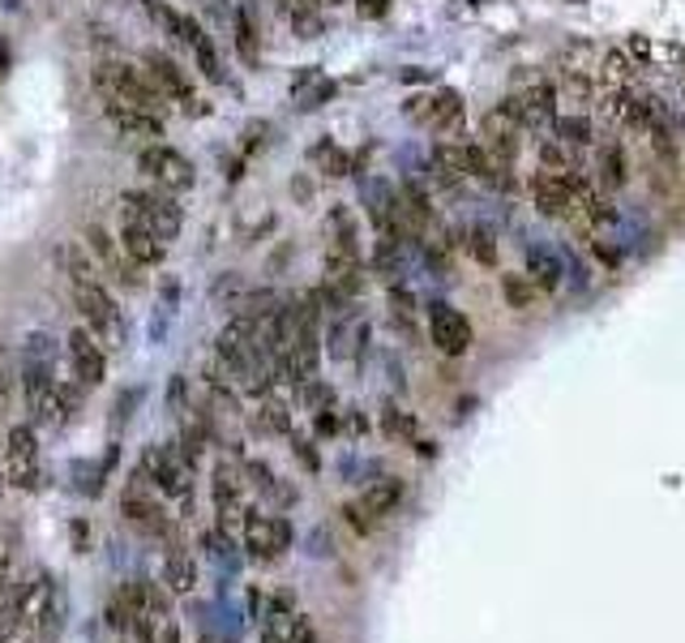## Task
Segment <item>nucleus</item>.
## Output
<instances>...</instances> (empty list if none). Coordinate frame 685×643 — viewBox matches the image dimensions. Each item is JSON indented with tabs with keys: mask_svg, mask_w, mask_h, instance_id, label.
<instances>
[{
	"mask_svg": "<svg viewBox=\"0 0 685 643\" xmlns=\"http://www.w3.org/2000/svg\"><path fill=\"white\" fill-rule=\"evenodd\" d=\"M95 90L103 108H137L163 121V95L150 82V73L129 65V61H99L95 65Z\"/></svg>",
	"mask_w": 685,
	"mask_h": 643,
	"instance_id": "f257e3e1",
	"label": "nucleus"
},
{
	"mask_svg": "<svg viewBox=\"0 0 685 643\" xmlns=\"http://www.w3.org/2000/svg\"><path fill=\"white\" fill-rule=\"evenodd\" d=\"M73 300L82 309V322L86 331L99 339V344H112V348H125L129 344V326H125V313L121 305L112 300V292L103 284H77L73 287Z\"/></svg>",
	"mask_w": 685,
	"mask_h": 643,
	"instance_id": "f03ea898",
	"label": "nucleus"
},
{
	"mask_svg": "<svg viewBox=\"0 0 685 643\" xmlns=\"http://www.w3.org/2000/svg\"><path fill=\"white\" fill-rule=\"evenodd\" d=\"M121 510H125V519L134 523L137 532H146V536H167V532H172V515L163 510L159 490H154V481H150V472H146L141 463H137L134 472H129V481H125Z\"/></svg>",
	"mask_w": 685,
	"mask_h": 643,
	"instance_id": "7ed1b4c3",
	"label": "nucleus"
},
{
	"mask_svg": "<svg viewBox=\"0 0 685 643\" xmlns=\"http://www.w3.org/2000/svg\"><path fill=\"white\" fill-rule=\"evenodd\" d=\"M291 519L287 515H262V510H253L249 506V515H245V523H240V545H245V554L253 558V562H274V558H283L287 549H291Z\"/></svg>",
	"mask_w": 685,
	"mask_h": 643,
	"instance_id": "20e7f679",
	"label": "nucleus"
},
{
	"mask_svg": "<svg viewBox=\"0 0 685 643\" xmlns=\"http://www.w3.org/2000/svg\"><path fill=\"white\" fill-rule=\"evenodd\" d=\"M0 468L13 490H39V437L35 425H9L0 442Z\"/></svg>",
	"mask_w": 685,
	"mask_h": 643,
	"instance_id": "39448f33",
	"label": "nucleus"
},
{
	"mask_svg": "<svg viewBox=\"0 0 685 643\" xmlns=\"http://www.w3.org/2000/svg\"><path fill=\"white\" fill-rule=\"evenodd\" d=\"M137 168L146 172V181L150 185H159L163 194H185V189H194V181H198V172H194V159L189 154H180L176 146H141V154H137Z\"/></svg>",
	"mask_w": 685,
	"mask_h": 643,
	"instance_id": "423d86ee",
	"label": "nucleus"
},
{
	"mask_svg": "<svg viewBox=\"0 0 685 643\" xmlns=\"http://www.w3.org/2000/svg\"><path fill=\"white\" fill-rule=\"evenodd\" d=\"M121 211L137 214L141 223H150V227L159 232V240L180 236V223H185V214H180V207H176V198L163 194V189H129V194H121Z\"/></svg>",
	"mask_w": 685,
	"mask_h": 643,
	"instance_id": "0eeeda50",
	"label": "nucleus"
},
{
	"mask_svg": "<svg viewBox=\"0 0 685 643\" xmlns=\"http://www.w3.org/2000/svg\"><path fill=\"white\" fill-rule=\"evenodd\" d=\"M245 485L240 472L232 463H214V477H210V502H214V515H219V528L223 532H240L245 515H249V498H245Z\"/></svg>",
	"mask_w": 685,
	"mask_h": 643,
	"instance_id": "6e6552de",
	"label": "nucleus"
},
{
	"mask_svg": "<svg viewBox=\"0 0 685 643\" xmlns=\"http://www.w3.org/2000/svg\"><path fill=\"white\" fill-rule=\"evenodd\" d=\"M428 339H433V348L441 357H463L476 344V331H472L468 313H459L454 305L437 300V305H428Z\"/></svg>",
	"mask_w": 685,
	"mask_h": 643,
	"instance_id": "1a4fd4ad",
	"label": "nucleus"
},
{
	"mask_svg": "<svg viewBox=\"0 0 685 643\" xmlns=\"http://www.w3.org/2000/svg\"><path fill=\"white\" fill-rule=\"evenodd\" d=\"M146 73H150V82L159 86V95L163 99H172L180 112H189V116H202V99H198V90H194V82H189V73L180 70L172 57H163V52H146Z\"/></svg>",
	"mask_w": 685,
	"mask_h": 643,
	"instance_id": "9d476101",
	"label": "nucleus"
},
{
	"mask_svg": "<svg viewBox=\"0 0 685 643\" xmlns=\"http://www.w3.org/2000/svg\"><path fill=\"white\" fill-rule=\"evenodd\" d=\"M497 112H506L519 129H545V125L557 121V90L548 82H536V86H527L519 95H506Z\"/></svg>",
	"mask_w": 685,
	"mask_h": 643,
	"instance_id": "9b49d317",
	"label": "nucleus"
},
{
	"mask_svg": "<svg viewBox=\"0 0 685 643\" xmlns=\"http://www.w3.org/2000/svg\"><path fill=\"white\" fill-rule=\"evenodd\" d=\"M86 249L95 254L99 271H103V275H112L121 287H141V280H137V271H141V267H134V262L125 258L121 240H112V232H108V227L90 223V227H86Z\"/></svg>",
	"mask_w": 685,
	"mask_h": 643,
	"instance_id": "f8f14e48",
	"label": "nucleus"
},
{
	"mask_svg": "<svg viewBox=\"0 0 685 643\" xmlns=\"http://www.w3.org/2000/svg\"><path fill=\"white\" fill-rule=\"evenodd\" d=\"M65 344H68L73 378H77L82 386H99V382H103V373H108V353H103V344H99L86 326H73Z\"/></svg>",
	"mask_w": 685,
	"mask_h": 643,
	"instance_id": "ddd939ff",
	"label": "nucleus"
},
{
	"mask_svg": "<svg viewBox=\"0 0 685 643\" xmlns=\"http://www.w3.org/2000/svg\"><path fill=\"white\" fill-rule=\"evenodd\" d=\"M121 249H125V258L134 262V267H159L163 262V240H159V232L150 227V223H141L137 214H125L121 211Z\"/></svg>",
	"mask_w": 685,
	"mask_h": 643,
	"instance_id": "4468645a",
	"label": "nucleus"
},
{
	"mask_svg": "<svg viewBox=\"0 0 685 643\" xmlns=\"http://www.w3.org/2000/svg\"><path fill=\"white\" fill-rule=\"evenodd\" d=\"M172 35L194 52V61H198V70L202 77L210 82H223V65H219V52H214V39L205 35V26L198 17H189V13H176V22H172Z\"/></svg>",
	"mask_w": 685,
	"mask_h": 643,
	"instance_id": "2eb2a0df",
	"label": "nucleus"
},
{
	"mask_svg": "<svg viewBox=\"0 0 685 643\" xmlns=\"http://www.w3.org/2000/svg\"><path fill=\"white\" fill-rule=\"evenodd\" d=\"M408 112H411V121H420L424 129L446 134V129L459 125V116H463V99H459L454 90H437V95H428V99H411Z\"/></svg>",
	"mask_w": 685,
	"mask_h": 643,
	"instance_id": "dca6fc26",
	"label": "nucleus"
},
{
	"mask_svg": "<svg viewBox=\"0 0 685 643\" xmlns=\"http://www.w3.org/2000/svg\"><path fill=\"white\" fill-rule=\"evenodd\" d=\"M103 116L112 121V129L137 146H154L163 138V121L150 116V112H137V108H103Z\"/></svg>",
	"mask_w": 685,
	"mask_h": 643,
	"instance_id": "f3484780",
	"label": "nucleus"
},
{
	"mask_svg": "<svg viewBox=\"0 0 685 643\" xmlns=\"http://www.w3.org/2000/svg\"><path fill=\"white\" fill-rule=\"evenodd\" d=\"M52 583H57L52 571H30L26 583L13 588V605H17V614H22V627H35V622H39V614H43V605H48V596H52Z\"/></svg>",
	"mask_w": 685,
	"mask_h": 643,
	"instance_id": "a211bd4d",
	"label": "nucleus"
},
{
	"mask_svg": "<svg viewBox=\"0 0 685 643\" xmlns=\"http://www.w3.org/2000/svg\"><path fill=\"white\" fill-rule=\"evenodd\" d=\"M552 90H557V103H561V108H570L574 116H587V108L600 99V95H596V82H591L583 70H565L561 77H557V86H552Z\"/></svg>",
	"mask_w": 685,
	"mask_h": 643,
	"instance_id": "6ab92c4d",
	"label": "nucleus"
},
{
	"mask_svg": "<svg viewBox=\"0 0 685 643\" xmlns=\"http://www.w3.org/2000/svg\"><path fill=\"white\" fill-rule=\"evenodd\" d=\"M163 588L176 592V596H189L198 588V562L185 545H167L163 554Z\"/></svg>",
	"mask_w": 685,
	"mask_h": 643,
	"instance_id": "aec40b11",
	"label": "nucleus"
},
{
	"mask_svg": "<svg viewBox=\"0 0 685 643\" xmlns=\"http://www.w3.org/2000/svg\"><path fill=\"white\" fill-rule=\"evenodd\" d=\"M65 627H68V592H65V583L57 579V583H52V596H48L39 622H35V635H39V643H61Z\"/></svg>",
	"mask_w": 685,
	"mask_h": 643,
	"instance_id": "412c9836",
	"label": "nucleus"
},
{
	"mask_svg": "<svg viewBox=\"0 0 685 643\" xmlns=\"http://www.w3.org/2000/svg\"><path fill=\"white\" fill-rule=\"evenodd\" d=\"M356 502L364 506V515L386 519V515H395L399 502H403V481H399V477H377L373 485H364V494H360Z\"/></svg>",
	"mask_w": 685,
	"mask_h": 643,
	"instance_id": "4be33fe9",
	"label": "nucleus"
},
{
	"mask_svg": "<svg viewBox=\"0 0 685 643\" xmlns=\"http://www.w3.org/2000/svg\"><path fill=\"white\" fill-rule=\"evenodd\" d=\"M245 481L262 494V498H271V502H278V506H291L296 502V490H287V485H278V477H274L271 468L262 463V459H249L245 463Z\"/></svg>",
	"mask_w": 685,
	"mask_h": 643,
	"instance_id": "5701e85b",
	"label": "nucleus"
},
{
	"mask_svg": "<svg viewBox=\"0 0 685 643\" xmlns=\"http://www.w3.org/2000/svg\"><path fill=\"white\" fill-rule=\"evenodd\" d=\"M232 30H236V52H240V61H245V65H258L262 39H258L253 13H249V9H236V13H232Z\"/></svg>",
	"mask_w": 685,
	"mask_h": 643,
	"instance_id": "b1692460",
	"label": "nucleus"
},
{
	"mask_svg": "<svg viewBox=\"0 0 685 643\" xmlns=\"http://www.w3.org/2000/svg\"><path fill=\"white\" fill-rule=\"evenodd\" d=\"M61 262H65L73 287L77 284H103V271H99V262H95V254H90V249L65 245V249H61Z\"/></svg>",
	"mask_w": 685,
	"mask_h": 643,
	"instance_id": "393cba45",
	"label": "nucleus"
},
{
	"mask_svg": "<svg viewBox=\"0 0 685 643\" xmlns=\"http://www.w3.org/2000/svg\"><path fill=\"white\" fill-rule=\"evenodd\" d=\"M202 549H205V558H210V562H219V567H227V571L240 562V558H236V541H232V532H223L219 523L202 532Z\"/></svg>",
	"mask_w": 685,
	"mask_h": 643,
	"instance_id": "a878e982",
	"label": "nucleus"
},
{
	"mask_svg": "<svg viewBox=\"0 0 685 643\" xmlns=\"http://www.w3.org/2000/svg\"><path fill=\"white\" fill-rule=\"evenodd\" d=\"M630 77H634L630 52L625 48H605V57H600V82L605 86H630Z\"/></svg>",
	"mask_w": 685,
	"mask_h": 643,
	"instance_id": "bb28decb",
	"label": "nucleus"
},
{
	"mask_svg": "<svg viewBox=\"0 0 685 643\" xmlns=\"http://www.w3.org/2000/svg\"><path fill=\"white\" fill-rule=\"evenodd\" d=\"M600 185L605 189H621L625 185V154L616 143L600 146Z\"/></svg>",
	"mask_w": 685,
	"mask_h": 643,
	"instance_id": "cd10ccee",
	"label": "nucleus"
},
{
	"mask_svg": "<svg viewBox=\"0 0 685 643\" xmlns=\"http://www.w3.org/2000/svg\"><path fill=\"white\" fill-rule=\"evenodd\" d=\"M552 129H557L561 143L574 146V150H578V146H591V121H587V116H574V112H570V116H557Z\"/></svg>",
	"mask_w": 685,
	"mask_h": 643,
	"instance_id": "c85d7f7f",
	"label": "nucleus"
},
{
	"mask_svg": "<svg viewBox=\"0 0 685 643\" xmlns=\"http://www.w3.org/2000/svg\"><path fill=\"white\" fill-rule=\"evenodd\" d=\"M501 296L510 300V309H532L536 305V284H532V275H506Z\"/></svg>",
	"mask_w": 685,
	"mask_h": 643,
	"instance_id": "c756f323",
	"label": "nucleus"
},
{
	"mask_svg": "<svg viewBox=\"0 0 685 643\" xmlns=\"http://www.w3.org/2000/svg\"><path fill=\"white\" fill-rule=\"evenodd\" d=\"M210 300L236 313V309H240V300H245V284H240V275H223L219 284L210 287Z\"/></svg>",
	"mask_w": 685,
	"mask_h": 643,
	"instance_id": "7c9ffc66",
	"label": "nucleus"
},
{
	"mask_svg": "<svg viewBox=\"0 0 685 643\" xmlns=\"http://www.w3.org/2000/svg\"><path fill=\"white\" fill-rule=\"evenodd\" d=\"M300 404H304V408L317 417V412L335 408V391H331L326 382H317V378H313V382H304V386H300Z\"/></svg>",
	"mask_w": 685,
	"mask_h": 643,
	"instance_id": "2f4dec72",
	"label": "nucleus"
},
{
	"mask_svg": "<svg viewBox=\"0 0 685 643\" xmlns=\"http://www.w3.org/2000/svg\"><path fill=\"white\" fill-rule=\"evenodd\" d=\"M313 159L322 163V172H326V176H347V168H351V159L342 154L339 146H331V143L313 146Z\"/></svg>",
	"mask_w": 685,
	"mask_h": 643,
	"instance_id": "473e14b6",
	"label": "nucleus"
},
{
	"mask_svg": "<svg viewBox=\"0 0 685 643\" xmlns=\"http://www.w3.org/2000/svg\"><path fill=\"white\" fill-rule=\"evenodd\" d=\"M258 425L271 429V433H291V417H287V408H283L278 399H266V404L258 408Z\"/></svg>",
	"mask_w": 685,
	"mask_h": 643,
	"instance_id": "72a5a7b5",
	"label": "nucleus"
},
{
	"mask_svg": "<svg viewBox=\"0 0 685 643\" xmlns=\"http://www.w3.org/2000/svg\"><path fill=\"white\" fill-rule=\"evenodd\" d=\"M468 249H472V258H476L479 267H493V262H497V249H493V232H488V227H472Z\"/></svg>",
	"mask_w": 685,
	"mask_h": 643,
	"instance_id": "f704fd0d",
	"label": "nucleus"
},
{
	"mask_svg": "<svg viewBox=\"0 0 685 643\" xmlns=\"http://www.w3.org/2000/svg\"><path fill=\"white\" fill-rule=\"evenodd\" d=\"M382 429H386L390 437L415 442V421H411L408 412H399V408H386V412H382Z\"/></svg>",
	"mask_w": 685,
	"mask_h": 643,
	"instance_id": "c9c22d12",
	"label": "nucleus"
},
{
	"mask_svg": "<svg viewBox=\"0 0 685 643\" xmlns=\"http://www.w3.org/2000/svg\"><path fill=\"white\" fill-rule=\"evenodd\" d=\"M557 275H561V267H557L548 254H532V284L552 292V287H557Z\"/></svg>",
	"mask_w": 685,
	"mask_h": 643,
	"instance_id": "e433bc0d",
	"label": "nucleus"
},
{
	"mask_svg": "<svg viewBox=\"0 0 685 643\" xmlns=\"http://www.w3.org/2000/svg\"><path fill=\"white\" fill-rule=\"evenodd\" d=\"M17 631H22V614H17L13 596H9V601H0V643H9Z\"/></svg>",
	"mask_w": 685,
	"mask_h": 643,
	"instance_id": "4c0bfd02",
	"label": "nucleus"
},
{
	"mask_svg": "<svg viewBox=\"0 0 685 643\" xmlns=\"http://www.w3.org/2000/svg\"><path fill=\"white\" fill-rule=\"evenodd\" d=\"M342 515H347V523H351L360 536H369V532L377 528V519H373V515H364V506H360V502H347V506H342Z\"/></svg>",
	"mask_w": 685,
	"mask_h": 643,
	"instance_id": "58836bf2",
	"label": "nucleus"
},
{
	"mask_svg": "<svg viewBox=\"0 0 685 643\" xmlns=\"http://www.w3.org/2000/svg\"><path fill=\"white\" fill-rule=\"evenodd\" d=\"M287 635H291V643H317V631H313V622H309L304 614H291V618H287Z\"/></svg>",
	"mask_w": 685,
	"mask_h": 643,
	"instance_id": "ea45409f",
	"label": "nucleus"
},
{
	"mask_svg": "<svg viewBox=\"0 0 685 643\" xmlns=\"http://www.w3.org/2000/svg\"><path fill=\"white\" fill-rule=\"evenodd\" d=\"M291 450H296V459H300V463H304L309 472H317V468H322V459H317V450H313V446H309L304 437H291Z\"/></svg>",
	"mask_w": 685,
	"mask_h": 643,
	"instance_id": "a19ab883",
	"label": "nucleus"
},
{
	"mask_svg": "<svg viewBox=\"0 0 685 643\" xmlns=\"http://www.w3.org/2000/svg\"><path fill=\"white\" fill-rule=\"evenodd\" d=\"M141 4L150 9V17H154L159 26H167V30H172V22H176V13L167 9V0H141Z\"/></svg>",
	"mask_w": 685,
	"mask_h": 643,
	"instance_id": "79ce46f5",
	"label": "nucleus"
},
{
	"mask_svg": "<svg viewBox=\"0 0 685 643\" xmlns=\"http://www.w3.org/2000/svg\"><path fill=\"white\" fill-rule=\"evenodd\" d=\"M356 9H360V17L377 22V17H386V13H390V0H356Z\"/></svg>",
	"mask_w": 685,
	"mask_h": 643,
	"instance_id": "37998d69",
	"label": "nucleus"
},
{
	"mask_svg": "<svg viewBox=\"0 0 685 643\" xmlns=\"http://www.w3.org/2000/svg\"><path fill=\"white\" fill-rule=\"evenodd\" d=\"M317 433H322V437H331V433H339V412H335V408H326V412H317Z\"/></svg>",
	"mask_w": 685,
	"mask_h": 643,
	"instance_id": "c03bdc74",
	"label": "nucleus"
},
{
	"mask_svg": "<svg viewBox=\"0 0 685 643\" xmlns=\"http://www.w3.org/2000/svg\"><path fill=\"white\" fill-rule=\"evenodd\" d=\"M262 643H291V635L278 622H262Z\"/></svg>",
	"mask_w": 685,
	"mask_h": 643,
	"instance_id": "a18cd8bd",
	"label": "nucleus"
},
{
	"mask_svg": "<svg viewBox=\"0 0 685 643\" xmlns=\"http://www.w3.org/2000/svg\"><path fill=\"white\" fill-rule=\"evenodd\" d=\"M180 404H185V382H180V373H176V378H172V386H167V408L176 412Z\"/></svg>",
	"mask_w": 685,
	"mask_h": 643,
	"instance_id": "49530a36",
	"label": "nucleus"
},
{
	"mask_svg": "<svg viewBox=\"0 0 685 643\" xmlns=\"http://www.w3.org/2000/svg\"><path fill=\"white\" fill-rule=\"evenodd\" d=\"M205 13H214V22H227L232 13H227V0H202Z\"/></svg>",
	"mask_w": 685,
	"mask_h": 643,
	"instance_id": "de8ad7c7",
	"label": "nucleus"
},
{
	"mask_svg": "<svg viewBox=\"0 0 685 643\" xmlns=\"http://www.w3.org/2000/svg\"><path fill=\"white\" fill-rule=\"evenodd\" d=\"M68 532H73V545H77V549H86V536H90V528H86V523H73Z\"/></svg>",
	"mask_w": 685,
	"mask_h": 643,
	"instance_id": "09e8293b",
	"label": "nucleus"
},
{
	"mask_svg": "<svg viewBox=\"0 0 685 643\" xmlns=\"http://www.w3.org/2000/svg\"><path fill=\"white\" fill-rule=\"evenodd\" d=\"M4 73H9V48L0 44V82H4Z\"/></svg>",
	"mask_w": 685,
	"mask_h": 643,
	"instance_id": "8fccbe9b",
	"label": "nucleus"
},
{
	"mask_svg": "<svg viewBox=\"0 0 685 643\" xmlns=\"http://www.w3.org/2000/svg\"><path fill=\"white\" fill-rule=\"evenodd\" d=\"M0 4H9V9H17V4H22V0H0Z\"/></svg>",
	"mask_w": 685,
	"mask_h": 643,
	"instance_id": "3c124183",
	"label": "nucleus"
},
{
	"mask_svg": "<svg viewBox=\"0 0 685 643\" xmlns=\"http://www.w3.org/2000/svg\"><path fill=\"white\" fill-rule=\"evenodd\" d=\"M0 412H4V408H0Z\"/></svg>",
	"mask_w": 685,
	"mask_h": 643,
	"instance_id": "603ef678",
	"label": "nucleus"
}]
</instances>
